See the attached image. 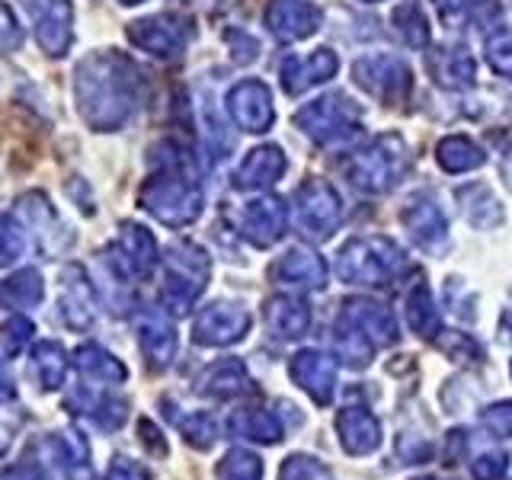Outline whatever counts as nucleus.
<instances>
[{"label":"nucleus","mask_w":512,"mask_h":480,"mask_svg":"<svg viewBox=\"0 0 512 480\" xmlns=\"http://www.w3.org/2000/svg\"><path fill=\"white\" fill-rule=\"evenodd\" d=\"M352 77H356V84L365 93L378 96V100H384V103H404L410 87H413L410 64L400 55H388V52L359 58L356 64H352Z\"/></svg>","instance_id":"1a4fd4ad"},{"label":"nucleus","mask_w":512,"mask_h":480,"mask_svg":"<svg viewBox=\"0 0 512 480\" xmlns=\"http://www.w3.org/2000/svg\"><path fill=\"white\" fill-rule=\"evenodd\" d=\"M336 432L349 455H372L381 445V423L365 407H346L336 416Z\"/></svg>","instance_id":"bb28decb"},{"label":"nucleus","mask_w":512,"mask_h":480,"mask_svg":"<svg viewBox=\"0 0 512 480\" xmlns=\"http://www.w3.org/2000/svg\"><path fill=\"white\" fill-rule=\"evenodd\" d=\"M420 480H432V477H420Z\"/></svg>","instance_id":"bf43d9fd"},{"label":"nucleus","mask_w":512,"mask_h":480,"mask_svg":"<svg viewBox=\"0 0 512 480\" xmlns=\"http://www.w3.org/2000/svg\"><path fill=\"white\" fill-rule=\"evenodd\" d=\"M141 432H144L141 442L151 448V455H167V442H164V436H160L151 420H141Z\"/></svg>","instance_id":"3c124183"},{"label":"nucleus","mask_w":512,"mask_h":480,"mask_svg":"<svg viewBox=\"0 0 512 480\" xmlns=\"http://www.w3.org/2000/svg\"><path fill=\"white\" fill-rule=\"evenodd\" d=\"M135 340L151 368H167L176 356V327L167 308H141L135 314Z\"/></svg>","instance_id":"dca6fc26"},{"label":"nucleus","mask_w":512,"mask_h":480,"mask_svg":"<svg viewBox=\"0 0 512 480\" xmlns=\"http://www.w3.org/2000/svg\"><path fill=\"white\" fill-rule=\"evenodd\" d=\"M404 317L407 324L416 336H423V340H439L442 333V314L436 308V301H432V292L426 282H416L410 292H407V301H404Z\"/></svg>","instance_id":"2f4dec72"},{"label":"nucleus","mask_w":512,"mask_h":480,"mask_svg":"<svg viewBox=\"0 0 512 480\" xmlns=\"http://www.w3.org/2000/svg\"><path fill=\"white\" fill-rule=\"evenodd\" d=\"M279 480H333V474L324 461L311 455H288L279 471Z\"/></svg>","instance_id":"79ce46f5"},{"label":"nucleus","mask_w":512,"mask_h":480,"mask_svg":"<svg viewBox=\"0 0 512 480\" xmlns=\"http://www.w3.org/2000/svg\"><path fill=\"white\" fill-rule=\"evenodd\" d=\"M285 167H288V160H285L282 148H276V144H263V148H253L244 157V164H240L234 173V183H237V189H266L282 180Z\"/></svg>","instance_id":"393cba45"},{"label":"nucleus","mask_w":512,"mask_h":480,"mask_svg":"<svg viewBox=\"0 0 512 480\" xmlns=\"http://www.w3.org/2000/svg\"><path fill=\"white\" fill-rule=\"evenodd\" d=\"M138 202L148 215H154L167 228H186L202 215V189L180 170H160L141 186Z\"/></svg>","instance_id":"39448f33"},{"label":"nucleus","mask_w":512,"mask_h":480,"mask_svg":"<svg viewBox=\"0 0 512 480\" xmlns=\"http://www.w3.org/2000/svg\"><path fill=\"white\" fill-rule=\"evenodd\" d=\"M32 333H36L32 320L23 314H13L0 324V349H4L7 356H20V352L32 343Z\"/></svg>","instance_id":"a19ab883"},{"label":"nucleus","mask_w":512,"mask_h":480,"mask_svg":"<svg viewBox=\"0 0 512 480\" xmlns=\"http://www.w3.org/2000/svg\"><path fill=\"white\" fill-rule=\"evenodd\" d=\"M506 468H509V455L506 452H487V455L474 458V464H471V471H474L477 480H503Z\"/></svg>","instance_id":"a18cd8bd"},{"label":"nucleus","mask_w":512,"mask_h":480,"mask_svg":"<svg viewBox=\"0 0 512 480\" xmlns=\"http://www.w3.org/2000/svg\"><path fill=\"white\" fill-rule=\"evenodd\" d=\"M20 423H23V416L16 413V410H7V404H4V410H0V455H4L7 448H10Z\"/></svg>","instance_id":"8fccbe9b"},{"label":"nucleus","mask_w":512,"mask_h":480,"mask_svg":"<svg viewBox=\"0 0 512 480\" xmlns=\"http://www.w3.org/2000/svg\"><path fill=\"white\" fill-rule=\"evenodd\" d=\"M487 61H490V68L512 80V29L509 26H496L493 32H487Z\"/></svg>","instance_id":"ea45409f"},{"label":"nucleus","mask_w":512,"mask_h":480,"mask_svg":"<svg viewBox=\"0 0 512 480\" xmlns=\"http://www.w3.org/2000/svg\"><path fill=\"white\" fill-rule=\"evenodd\" d=\"M55 308H58L55 317L68 330L84 333V330L93 327V320H96V292H93V285H90V279L84 276V269H80V266H64Z\"/></svg>","instance_id":"ddd939ff"},{"label":"nucleus","mask_w":512,"mask_h":480,"mask_svg":"<svg viewBox=\"0 0 512 480\" xmlns=\"http://www.w3.org/2000/svg\"><path fill=\"white\" fill-rule=\"evenodd\" d=\"M36 455L55 480H90V445L74 426L45 436Z\"/></svg>","instance_id":"9d476101"},{"label":"nucleus","mask_w":512,"mask_h":480,"mask_svg":"<svg viewBox=\"0 0 512 480\" xmlns=\"http://www.w3.org/2000/svg\"><path fill=\"white\" fill-rule=\"evenodd\" d=\"M324 13L311 0H272L266 7V26L279 42H301L317 32Z\"/></svg>","instance_id":"aec40b11"},{"label":"nucleus","mask_w":512,"mask_h":480,"mask_svg":"<svg viewBox=\"0 0 512 480\" xmlns=\"http://www.w3.org/2000/svg\"><path fill=\"white\" fill-rule=\"evenodd\" d=\"M266 327L276 340H298L311 327V308L301 295H276L266 301Z\"/></svg>","instance_id":"a878e982"},{"label":"nucleus","mask_w":512,"mask_h":480,"mask_svg":"<svg viewBox=\"0 0 512 480\" xmlns=\"http://www.w3.org/2000/svg\"><path fill=\"white\" fill-rule=\"evenodd\" d=\"M365 4H378V0H365Z\"/></svg>","instance_id":"13d9d810"},{"label":"nucleus","mask_w":512,"mask_h":480,"mask_svg":"<svg viewBox=\"0 0 512 480\" xmlns=\"http://www.w3.org/2000/svg\"><path fill=\"white\" fill-rule=\"evenodd\" d=\"M74 7L71 0H52L42 13H39V23H36V39L42 45V52L48 55H64L71 48L74 39Z\"/></svg>","instance_id":"c756f323"},{"label":"nucleus","mask_w":512,"mask_h":480,"mask_svg":"<svg viewBox=\"0 0 512 480\" xmlns=\"http://www.w3.org/2000/svg\"><path fill=\"white\" fill-rule=\"evenodd\" d=\"M228 432L234 439L260 442V445H276L282 439V420L266 407H240L228 416Z\"/></svg>","instance_id":"7c9ffc66"},{"label":"nucleus","mask_w":512,"mask_h":480,"mask_svg":"<svg viewBox=\"0 0 512 480\" xmlns=\"http://www.w3.org/2000/svg\"><path fill=\"white\" fill-rule=\"evenodd\" d=\"M295 218L304 237L330 240L343 224V202L327 180H304L295 192Z\"/></svg>","instance_id":"6e6552de"},{"label":"nucleus","mask_w":512,"mask_h":480,"mask_svg":"<svg viewBox=\"0 0 512 480\" xmlns=\"http://www.w3.org/2000/svg\"><path fill=\"white\" fill-rule=\"evenodd\" d=\"M128 39H132L141 52H148L154 58H176L189 42V26L183 16L157 13L128 26Z\"/></svg>","instance_id":"4468645a"},{"label":"nucleus","mask_w":512,"mask_h":480,"mask_svg":"<svg viewBox=\"0 0 512 480\" xmlns=\"http://www.w3.org/2000/svg\"><path fill=\"white\" fill-rule=\"evenodd\" d=\"M74 365L77 372L90 378V381H103V384H122L128 378L125 365L112 356V352H106L103 346L96 343H84L77 352H74Z\"/></svg>","instance_id":"473e14b6"},{"label":"nucleus","mask_w":512,"mask_h":480,"mask_svg":"<svg viewBox=\"0 0 512 480\" xmlns=\"http://www.w3.org/2000/svg\"><path fill=\"white\" fill-rule=\"evenodd\" d=\"M410 170V154L404 148L400 135H378L375 141H368L365 148H359L346 160V176L349 183L359 192L368 196H384L391 192Z\"/></svg>","instance_id":"7ed1b4c3"},{"label":"nucleus","mask_w":512,"mask_h":480,"mask_svg":"<svg viewBox=\"0 0 512 480\" xmlns=\"http://www.w3.org/2000/svg\"><path fill=\"white\" fill-rule=\"evenodd\" d=\"M400 224H404L407 234L423 250H442L448 244V221H445V212L432 199H426V196L413 199L404 208V212H400Z\"/></svg>","instance_id":"5701e85b"},{"label":"nucleus","mask_w":512,"mask_h":480,"mask_svg":"<svg viewBox=\"0 0 512 480\" xmlns=\"http://www.w3.org/2000/svg\"><path fill=\"white\" fill-rule=\"evenodd\" d=\"M20 218L26 221V228L36 240L39 253L45 260H55L64 250L71 247V231L68 224H64L55 212V205L48 202L42 192H26L20 199Z\"/></svg>","instance_id":"9b49d317"},{"label":"nucleus","mask_w":512,"mask_h":480,"mask_svg":"<svg viewBox=\"0 0 512 480\" xmlns=\"http://www.w3.org/2000/svg\"><path fill=\"white\" fill-rule=\"evenodd\" d=\"M432 4H436V10L442 13V20H455L461 10H468L471 0H432Z\"/></svg>","instance_id":"603ef678"},{"label":"nucleus","mask_w":512,"mask_h":480,"mask_svg":"<svg viewBox=\"0 0 512 480\" xmlns=\"http://www.w3.org/2000/svg\"><path fill=\"white\" fill-rule=\"evenodd\" d=\"M445 352H452V356L461 359V362H480V356H484V352H480V346L474 340H468L464 333H455L452 340L445 343Z\"/></svg>","instance_id":"09e8293b"},{"label":"nucleus","mask_w":512,"mask_h":480,"mask_svg":"<svg viewBox=\"0 0 512 480\" xmlns=\"http://www.w3.org/2000/svg\"><path fill=\"white\" fill-rule=\"evenodd\" d=\"M228 116L250 135H263L276 122L272 93L263 80H240L228 90Z\"/></svg>","instance_id":"2eb2a0df"},{"label":"nucleus","mask_w":512,"mask_h":480,"mask_svg":"<svg viewBox=\"0 0 512 480\" xmlns=\"http://www.w3.org/2000/svg\"><path fill=\"white\" fill-rule=\"evenodd\" d=\"M23 4H26V7L32 10V7H39V4H42V0H23Z\"/></svg>","instance_id":"6e6d98bb"},{"label":"nucleus","mask_w":512,"mask_h":480,"mask_svg":"<svg viewBox=\"0 0 512 480\" xmlns=\"http://www.w3.org/2000/svg\"><path fill=\"white\" fill-rule=\"evenodd\" d=\"M164 276H160V301L173 314H186L192 304L205 292L208 276H212V263L208 253L189 240H180L164 253Z\"/></svg>","instance_id":"20e7f679"},{"label":"nucleus","mask_w":512,"mask_h":480,"mask_svg":"<svg viewBox=\"0 0 512 480\" xmlns=\"http://www.w3.org/2000/svg\"><path fill=\"white\" fill-rule=\"evenodd\" d=\"M436 160L445 173H471L477 167H484V151L468 135H448L439 141Z\"/></svg>","instance_id":"f704fd0d"},{"label":"nucleus","mask_w":512,"mask_h":480,"mask_svg":"<svg viewBox=\"0 0 512 480\" xmlns=\"http://www.w3.org/2000/svg\"><path fill=\"white\" fill-rule=\"evenodd\" d=\"M250 330V314L231 301H215L196 314V324H192V340L199 346H234L247 336Z\"/></svg>","instance_id":"f8f14e48"},{"label":"nucleus","mask_w":512,"mask_h":480,"mask_svg":"<svg viewBox=\"0 0 512 480\" xmlns=\"http://www.w3.org/2000/svg\"><path fill=\"white\" fill-rule=\"evenodd\" d=\"M13 397H16V384H13L10 372H7V368H4V362H0V407H4V404H10Z\"/></svg>","instance_id":"5fc2aeb1"},{"label":"nucleus","mask_w":512,"mask_h":480,"mask_svg":"<svg viewBox=\"0 0 512 480\" xmlns=\"http://www.w3.org/2000/svg\"><path fill=\"white\" fill-rule=\"evenodd\" d=\"M340 71V58L330 48H317L311 55H292L282 61V87L288 96H301L311 87L327 84Z\"/></svg>","instance_id":"412c9836"},{"label":"nucleus","mask_w":512,"mask_h":480,"mask_svg":"<svg viewBox=\"0 0 512 480\" xmlns=\"http://www.w3.org/2000/svg\"><path fill=\"white\" fill-rule=\"evenodd\" d=\"M295 125L311 141L324 144V148H336V144H346L362 135V109L346 100L343 93H327L320 100L301 106L295 112Z\"/></svg>","instance_id":"423d86ee"},{"label":"nucleus","mask_w":512,"mask_h":480,"mask_svg":"<svg viewBox=\"0 0 512 480\" xmlns=\"http://www.w3.org/2000/svg\"><path fill=\"white\" fill-rule=\"evenodd\" d=\"M407 269V253L384 234L352 237L336 256V276L346 285H388Z\"/></svg>","instance_id":"f03ea898"},{"label":"nucleus","mask_w":512,"mask_h":480,"mask_svg":"<svg viewBox=\"0 0 512 480\" xmlns=\"http://www.w3.org/2000/svg\"><path fill=\"white\" fill-rule=\"evenodd\" d=\"M394 29L400 32V39H404L410 48L426 52L429 20H426V10L420 7V0H400V7L394 10Z\"/></svg>","instance_id":"c9c22d12"},{"label":"nucleus","mask_w":512,"mask_h":480,"mask_svg":"<svg viewBox=\"0 0 512 480\" xmlns=\"http://www.w3.org/2000/svg\"><path fill=\"white\" fill-rule=\"evenodd\" d=\"M42 295H45V282L36 269H20L4 282V301L10 308H20V311L36 308Z\"/></svg>","instance_id":"e433bc0d"},{"label":"nucleus","mask_w":512,"mask_h":480,"mask_svg":"<svg viewBox=\"0 0 512 480\" xmlns=\"http://www.w3.org/2000/svg\"><path fill=\"white\" fill-rule=\"evenodd\" d=\"M122 4H141V0H122Z\"/></svg>","instance_id":"4d7b16f0"},{"label":"nucleus","mask_w":512,"mask_h":480,"mask_svg":"<svg viewBox=\"0 0 512 480\" xmlns=\"http://www.w3.org/2000/svg\"><path fill=\"white\" fill-rule=\"evenodd\" d=\"M0 480H39V474L29 464H10V468L0 471Z\"/></svg>","instance_id":"864d4df0"},{"label":"nucleus","mask_w":512,"mask_h":480,"mask_svg":"<svg viewBox=\"0 0 512 480\" xmlns=\"http://www.w3.org/2000/svg\"><path fill=\"white\" fill-rule=\"evenodd\" d=\"M218 480H263V458L247 448H231L215 468Z\"/></svg>","instance_id":"58836bf2"},{"label":"nucleus","mask_w":512,"mask_h":480,"mask_svg":"<svg viewBox=\"0 0 512 480\" xmlns=\"http://www.w3.org/2000/svg\"><path fill=\"white\" fill-rule=\"evenodd\" d=\"M176 420V429L183 432V439L199 448V452H205V448H212L218 442V423L212 413L205 410H196V413H186V416H173Z\"/></svg>","instance_id":"4c0bfd02"},{"label":"nucleus","mask_w":512,"mask_h":480,"mask_svg":"<svg viewBox=\"0 0 512 480\" xmlns=\"http://www.w3.org/2000/svg\"><path fill=\"white\" fill-rule=\"evenodd\" d=\"M160 263V247L148 228L141 224L125 221L119 240L106 250L103 266L112 279H119V285H132V282H144L154 276V269Z\"/></svg>","instance_id":"0eeeda50"},{"label":"nucleus","mask_w":512,"mask_h":480,"mask_svg":"<svg viewBox=\"0 0 512 480\" xmlns=\"http://www.w3.org/2000/svg\"><path fill=\"white\" fill-rule=\"evenodd\" d=\"M106 480H151V471L135 458L116 455L109 461V468H106Z\"/></svg>","instance_id":"49530a36"},{"label":"nucleus","mask_w":512,"mask_h":480,"mask_svg":"<svg viewBox=\"0 0 512 480\" xmlns=\"http://www.w3.org/2000/svg\"><path fill=\"white\" fill-rule=\"evenodd\" d=\"M288 228V208L276 196H260L250 199L240 212V234H244L253 247H272L282 240Z\"/></svg>","instance_id":"6ab92c4d"},{"label":"nucleus","mask_w":512,"mask_h":480,"mask_svg":"<svg viewBox=\"0 0 512 480\" xmlns=\"http://www.w3.org/2000/svg\"><path fill=\"white\" fill-rule=\"evenodd\" d=\"M68 407L74 413H87L90 420L106 432H119L128 420V400L109 391L93 394L90 388H80L68 397Z\"/></svg>","instance_id":"c85d7f7f"},{"label":"nucleus","mask_w":512,"mask_h":480,"mask_svg":"<svg viewBox=\"0 0 512 480\" xmlns=\"http://www.w3.org/2000/svg\"><path fill=\"white\" fill-rule=\"evenodd\" d=\"M269 279L288 288H324L327 263L308 247H292L269 266Z\"/></svg>","instance_id":"4be33fe9"},{"label":"nucleus","mask_w":512,"mask_h":480,"mask_svg":"<svg viewBox=\"0 0 512 480\" xmlns=\"http://www.w3.org/2000/svg\"><path fill=\"white\" fill-rule=\"evenodd\" d=\"M23 250H26V237L20 231V224L0 212V269L20 260Z\"/></svg>","instance_id":"37998d69"},{"label":"nucleus","mask_w":512,"mask_h":480,"mask_svg":"<svg viewBox=\"0 0 512 480\" xmlns=\"http://www.w3.org/2000/svg\"><path fill=\"white\" fill-rule=\"evenodd\" d=\"M426 68L439 87L445 90H468L477 77V61L464 45H442L426 55Z\"/></svg>","instance_id":"b1692460"},{"label":"nucleus","mask_w":512,"mask_h":480,"mask_svg":"<svg viewBox=\"0 0 512 480\" xmlns=\"http://www.w3.org/2000/svg\"><path fill=\"white\" fill-rule=\"evenodd\" d=\"M196 391L208 400H231L250 391V375L247 365L240 359H221L208 365L196 381Z\"/></svg>","instance_id":"cd10ccee"},{"label":"nucleus","mask_w":512,"mask_h":480,"mask_svg":"<svg viewBox=\"0 0 512 480\" xmlns=\"http://www.w3.org/2000/svg\"><path fill=\"white\" fill-rule=\"evenodd\" d=\"M480 423H484V429L493 432L496 439H512V400L490 404L484 413H480Z\"/></svg>","instance_id":"c03bdc74"},{"label":"nucleus","mask_w":512,"mask_h":480,"mask_svg":"<svg viewBox=\"0 0 512 480\" xmlns=\"http://www.w3.org/2000/svg\"><path fill=\"white\" fill-rule=\"evenodd\" d=\"M288 375L317 407H327L336 394V362L320 349H301L288 362Z\"/></svg>","instance_id":"a211bd4d"},{"label":"nucleus","mask_w":512,"mask_h":480,"mask_svg":"<svg viewBox=\"0 0 512 480\" xmlns=\"http://www.w3.org/2000/svg\"><path fill=\"white\" fill-rule=\"evenodd\" d=\"M77 109L96 132H116L135 116L141 71L122 52H96L77 64Z\"/></svg>","instance_id":"f257e3e1"},{"label":"nucleus","mask_w":512,"mask_h":480,"mask_svg":"<svg viewBox=\"0 0 512 480\" xmlns=\"http://www.w3.org/2000/svg\"><path fill=\"white\" fill-rule=\"evenodd\" d=\"M23 45V29L10 7H0V52H16Z\"/></svg>","instance_id":"de8ad7c7"},{"label":"nucleus","mask_w":512,"mask_h":480,"mask_svg":"<svg viewBox=\"0 0 512 480\" xmlns=\"http://www.w3.org/2000/svg\"><path fill=\"white\" fill-rule=\"evenodd\" d=\"M336 320L352 330H359L375 349L397 343V336H400L397 317L391 314V308H384L381 301H372V298H349Z\"/></svg>","instance_id":"f3484780"},{"label":"nucleus","mask_w":512,"mask_h":480,"mask_svg":"<svg viewBox=\"0 0 512 480\" xmlns=\"http://www.w3.org/2000/svg\"><path fill=\"white\" fill-rule=\"evenodd\" d=\"M29 368L42 384V391H58L64 384V375H68V356L55 340H42L29 352Z\"/></svg>","instance_id":"72a5a7b5"}]
</instances>
